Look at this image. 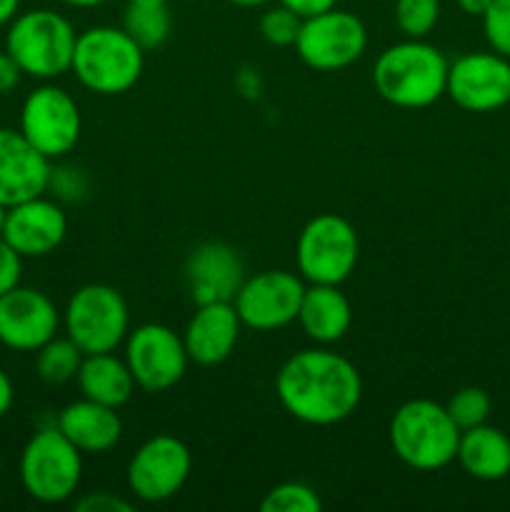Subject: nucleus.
I'll list each match as a JSON object with an SVG mask.
<instances>
[{
    "instance_id": "1",
    "label": "nucleus",
    "mask_w": 510,
    "mask_h": 512,
    "mask_svg": "<svg viewBox=\"0 0 510 512\" xmlns=\"http://www.w3.org/2000/svg\"><path fill=\"white\" fill-rule=\"evenodd\" d=\"M275 395L298 423L328 428L358 410L363 380L348 358L325 348H310L285 360L275 375Z\"/></svg>"
},
{
    "instance_id": "2",
    "label": "nucleus",
    "mask_w": 510,
    "mask_h": 512,
    "mask_svg": "<svg viewBox=\"0 0 510 512\" xmlns=\"http://www.w3.org/2000/svg\"><path fill=\"white\" fill-rule=\"evenodd\" d=\"M450 63L435 45L408 38L378 55L373 65L375 93L403 110L430 108L445 95Z\"/></svg>"
},
{
    "instance_id": "3",
    "label": "nucleus",
    "mask_w": 510,
    "mask_h": 512,
    "mask_svg": "<svg viewBox=\"0 0 510 512\" xmlns=\"http://www.w3.org/2000/svg\"><path fill=\"white\" fill-rule=\"evenodd\" d=\"M388 438L400 463L420 473H433L455 460L460 428L453 423L445 405L418 398L395 410L390 418Z\"/></svg>"
},
{
    "instance_id": "4",
    "label": "nucleus",
    "mask_w": 510,
    "mask_h": 512,
    "mask_svg": "<svg viewBox=\"0 0 510 512\" xmlns=\"http://www.w3.org/2000/svg\"><path fill=\"white\" fill-rule=\"evenodd\" d=\"M145 68V50L113 25H95L75 40L70 73L78 83L98 95L128 93Z\"/></svg>"
},
{
    "instance_id": "5",
    "label": "nucleus",
    "mask_w": 510,
    "mask_h": 512,
    "mask_svg": "<svg viewBox=\"0 0 510 512\" xmlns=\"http://www.w3.org/2000/svg\"><path fill=\"white\" fill-rule=\"evenodd\" d=\"M75 40L78 33L65 15L50 8H35L10 20L5 50L13 55L25 75L48 83L70 73Z\"/></svg>"
},
{
    "instance_id": "6",
    "label": "nucleus",
    "mask_w": 510,
    "mask_h": 512,
    "mask_svg": "<svg viewBox=\"0 0 510 512\" xmlns=\"http://www.w3.org/2000/svg\"><path fill=\"white\" fill-rule=\"evenodd\" d=\"M20 483L25 493L45 505L73 498L83 480V453L55 428H43L20 453Z\"/></svg>"
},
{
    "instance_id": "7",
    "label": "nucleus",
    "mask_w": 510,
    "mask_h": 512,
    "mask_svg": "<svg viewBox=\"0 0 510 512\" xmlns=\"http://www.w3.org/2000/svg\"><path fill=\"white\" fill-rule=\"evenodd\" d=\"M63 325L83 355L115 353L130 333L128 303L113 285L88 283L68 298Z\"/></svg>"
},
{
    "instance_id": "8",
    "label": "nucleus",
    "mask_w": 510,
    "mask_h": 512,
    "mask_svg": "<svg viewBox=\"0 0 510 512\" xmlns=\"http://www.w3.org/2000/svg\"><path fill=\"white\" fill-rule=\"evenodd\" d=\"M358 233L343 215L320 213L305 223L295 243L298 273L305 283L340 285L358 265Z\"/></svg>"
},
{
    "instance_id": "9",
    "label": "nucleus",
    "mask_w": 510,
    "mask_h": 512,
    "mask_svg": "<svg viewBox=\"0 0 510 512\" xmlns=\"http://www.w3.org/2000/svg\"><path fill=\"white\" fill-rule=\"evenodd\" d=\"M20 133L48 160L65 158L83 133L80 108L68 90L43 83L30 90L20 108Z\"/></svg>"
},
{
    "instance_id": "10",
    "label": "nucleus",
    "mask_w": 510,
    "mask_h": 512,
    "mask_svg": "<svg viewBox=\"0 0 510 512\" xmlns=\"http://www.w3.org/2000/svg\"><path fill=\"white\" fill-rule=\"evenodd\" d=\"M365 45H368V30L363 20L338 8L305 18L295 40L300 60L320 73H333L353 65L365 53Z\"/></svg>"
},
{
    "instance_id": "11",
    "label": "nucleus",
    "mask_w": 510,
    "mask_h": 512,
    "mask_svg": "<svg viewBox=\"0 0 510 512\" xmlns=\"http://www.w3.org/2000/svg\"><path fill=\"white\" fill-rule=\"evenodd\" d=\"M125 363L140 390L165 393L183 380L190 358L175 330L160 323H145L130 330L125 338Z\"/></svg>"
},
{
    "instance_id": "12",
    "label": "nucleus",
    "mask_w": 510,
    "mask_h": 512,
    "mask_svg": "<svg viewBox=\"0 0 510 512\" xmlns=\"http://www.w3.org/2000/svg\"><path fill=\"white\" fill-rule=\"evenodd\" d=\"M193 455L175 435H153L145 440L128 463L130 493L143 503H165L175 498L190 478Z\"/></svg>"
},
{
    "instance_id": "13",
    "label": "nucleus",
    "mask_w": 510,
    "mask_h": 512,
    "mask_svg": "<svg viewBox=\"0 0 510 512\" xmlns=\"http://www.w3.org/2000/svg\"><path fill=\"white\" fill-rule=\"evenodd\" d=\"M303 293L305 280L290 270H263L240 283L233 305L245 328L270 333L298 320Z\"/></svg>"
},
{
    "instance_id": "14",
    "label": "nucleus",
    "mask_w": 510,
    "mask_h": 512,
    "mask_svg": "<svg viewBox=\"0 0 510 512\" xmlns=\"http://www.w3.org/2000/svg\"><path fill=\"white\" fill-rule=\"evenodd\" d=\"M445 95L468 113H495L510 103V60L498 53H468L450 63Z\"/></svg>"
},
{
    "instance_id": "15",
    "label": "nucleus",
    "mask_w": 510,
    "mask_h": 512,
    "mask_svg": "<svg viewBox=\"0 0 510 512\" xmlns=\"http://www.w3.org/2000/svg\"><path fill=\"white\" fill-rule=\"evenodd\" d=\"M60 328V313L43 290L15 285L0 295V343L15 353H35Z\"/></svg>"
},
{
    "instance_id": "16",
    "label": "nucleus",
    "mask_w": 510,
    "mask_h": 512,
    "mask_svg": "<svg viewBox=\"0 0 510 512\" xmlns=\"http://www.w3.org/2000/svg\"><path fill=\"white\" fill-rule=\"evenodd\" d=\"M68 218L55 200L45 195L23 200L8 208L3 238L20 258H45L63 245Z\"/></svg>"
},
{
    "instance_id": "17",
    "label": "nucleus",
    "mask_w": 510,
    "mask_h": 512,
    "mask_svg": "<svg viewBox=\"0 0 510 512\" xmlns=\"http://www.w3.org/2000/svg\"><path fill=\"white\" fill-rule=\"evenodd\" d=\"M50 175V160L20 130L0 128V203L5 208L45 195Z\"/></svg>"
},
{
    "instance_id": "18",
    "label": "nucleus",
    "mask_w": 510,
    "mask_h": 512,
    "mask_svg": "<svg viewBox=\"0 0 510 512\" xmlns=\"http://www.w3.org/2000/svg\"><path fill=\"white\" fill-rule=\"evenodd\" d=\"M240 328H243V323H240L233 300H215V303L198 305L183 333L190 363L203 365V368L225 363L238 345Z\"/></svg>"
},
{
    "instance_id": "19",
    "label": "nucleus",
    "mask_w": 510,
    "mask_h": 512,
    "mask_svg": "<svg viewBox=\"0 0 510 512\" xmlns=\"http://www.w3.org/2000/svg\"><path fill=\"white\" fill-rule=\"evenodd\" d=\"M185 280L190 298L198 305L233 300L243 283V263L228 243H200L185 260Z\"/></svg>"
},
{
    "instance_id": "20",
    "label": "nucleus",
    "mask_w": 510,
    "mask_h": 512,
    "mask_svg": "<svg viewBox=\"0 0 510 512\" xmlns=\"http://www.w3.org/2000/svg\"><path fill=\"white\" fill-rule=\"evenodd\" d=\"M58 430L83 455H103L123 438V420L115 408L83 398L60 410Z\"/></svg>"
},
{
    "instance_id": "21",
    "label": "nucleus",
    "mask_w": 510,
    "mask_h": 512,
    "mask_svg": "<svg viewBox=\"0 0 510 512\" xmlns=\"http://www.w3.org/2000/svg\"><path fill=\"white\" fill-rule=\"evenodd\" d=\"M298 323L313 343L330 345L345 338L353 323V308L340 285H305Z\"/></svg>"
},
{
    "instance_id": "22",
    "label": "nucleus",
    "mask_w": 510,
    "mask_h": 512,
    "mask_svg": "<svg viewBox=\"0 0 510 512\" xmlns=\"http://www.w3.org/2000/svg\"><path fill=\"white\" fill-rule=\"evenodd\" d=\"M465 473L483 483H495L510 475V438L488 423L460 433L458 455H455Z\"/></svg>"
},
{
    "instance_id": "23",
    "label": "nucleus",
    "mask_w": 510,
    "mask_h": 512,
    "mask_svg": "<svg viewBox=\"0 0 510 512\" xmlns=\"http://www.w3.org/2000/svg\"><path fill=\"white\" fill-rule=\"evenodd\" d=\"M75 380H78L83 398L115 410L123 408L138 388L125 358H115L113 353L85 355Z\"/></svg>"
},
{
    "instance_id": "24",
    "label": "nucleus",
    "mask_w": 510,
    "mask_h": 512,
    "mask_svg": "<svg viewBox=\"0 0 510 512\" xmlns=\"http://www.w3.org/2000/svg\"><path fill=\"white\" fill-rule=\"evenodd\" d=\"M83 350L73 343V340L65 335L43 345L40 350H35V373L43 383L48 385H65L70 380L78 378L80 363H83Z\"/></svg>"
},
{
    "instance_id": "25",
    "label": "nucleus",
    "mask_w": 510,
    "mask_h": 512,
    "mask_svg": "<svg viewBox=\"0 0 510 512\" xmlns=\"http://www.w3.org/2000/svg\"><path fill=\"white\" fill-rule=\"evenodd\" d=\"M123 30L143 50L160 48L170 35L168 5L128 3L123 15Z\"/></svg>"
},
{
    "instance_id": "26",
    "label": "nucleus",
    "mask_w": 510,
    "mask_h": 512,
    "mask_svg": "<svg viewBox=\"0 0 510 512\" xmlns=\"http://www.w3.org/2000/svg\"><path fill=\"white\" fill-rule=\"evenodd\" d=\"M260 510L263 512H320L323 510V500L315 493L310 485L305 483H280L265 493L260 500Z\"/></svg>"
},
{
    "instance_id": "27",
    "label": "nucleus",
    "mask_w": 510,
    "mask_h": 512,
    "mask_svg": "<svg viewBox=\"0 0 510 512\" xmlns=\"http://www.w3.org/2000/svg\"><path fill=\"white\" fill-rule=\"evenodd\" d=\"M440 20V0H395V25L405 38L423 40Z\"/></svg>"
},
{
    "instance_id": "28",
    "label": "nucleus",
    "mask_w": 510,
    "mask_h": 512,
    "mask_svg": "<svg viewBox=\"0 0 510 512\" xmlns=\"http://www.w3.org/2000/svg\"><path fill=\"white\" fill-rule=\"evenodd\" d=\"M448 415L453 418V423L458 425L460 433L470 428H478V425L488 423L490 415V398L483 388H460L453 398L445 405Z\"/></svg>"
},
{
    "instance_id": "29",
    "label": "nucleus",
    "mask_w": 510,
    "mask_h": 512,
    "mask_svg": "<svg viewBox=\"0 0 510 512\" xmlns=\"http://www.w3.org/2000/svg\"><path fill=\"white\" fill-rule=\"evenodd\" d=\"M300 25H303V20L293 10L278 5V8H270L263 13V18H260V35L265 38V43L275 45V48H288V45H295V40H298Z\"/></svg>"
},
{
    "instance_id": "30",
    "label": "nucleus",
    "mask_w": 510,
    "mask_h": 512,
    "mask_svg": "<svg viewBox=\"0 0 510 512\" xmlns=\"http://www.w3.org/2000/svg\"><path fill=\"white\" fill-rule=\"evenodd\" d=\"M483 33L490 50L510 60V0H493L483 13Z\"/></svg>"
},
{
    "instance_id": "31",
    "label": "nucleus",
    "mask_w": 510,
    "mask_h": 512,
    "mask_svg": "<svg viewBox=\"0 0 510 512\" xmlns=\"http://www.w3.org/2000/svg\"><path fill=\"white\" fill-rule=\"evenodd\" d=\"M20 278H23V258L0 235V295L20 285Z\"/></svg>"
},
{
    "instance_id": "32",
    "label": "nucleus",
    "mask_w": 510,
    "mask_h": 512,
    "mask_svg": "<svg viewBox=\"0 0 510 512\" xmlns=\"http://www.w3.org/2000/svg\"><path fill=\"white\" fill-rule=\"evenodd\" d=\"M75 510L78 512H133V505L113 493L95 490V493H85L83 498L75 500Z\"/></svg>"
},
{
    "instance_id": "33",
    "label": "nucleus",
    "mask_w": 510,
    "mask_h": 512,
    "mask_svg": "<svg viewBox=\"0 0 510 512\" xmlns=\"http://www.w3.org/2000/svg\"><path fill=\"white\" fill-rule=\"evenodd\" d=\"M23 75L25 73L20 70V65L15 63L13 55H10L8 50H3V53H0V95L13 93L20 85V78H23Z\"/></svg>"
},
{
    "instance_id": "34",
    "label": "nucleus",
    "mask_w": 510,
    "mask_h": 512,
    "mask_svg": "<svg viewBox=\"0 0 510 512\" xmlns=\"http://www.w3.org/2000/svg\"><path fill=\"white\" fill-rule=\"evenodd\" d=\"M280 5H285L288 10H293L300 20L313 18V15L325 13V10L335 8L338 0H280Z\"/></svg>"
},
{
    "instance_id": "35",
    "label": "nucleus",
    "mask_w": 510,
    "mask_h": 512,
    "mask_svg": "<svg viewBox=\"0 0 510 512\" xmlns=\"http://www.w3.org/2000/svg\"><path fill=\"white\" fill-rule=\"evenodd\" d=\"M13 400H15L13 380H10L8 373L0 368V420L10 413V408H13Z\"/></svg>"
},
{
    "instance_id": "36",
    "label": "nucleus",
    "mask_w": 510,
    "mask_h": 512,
    "mask_svg": "<svg viewBox=\"0 0 510 512\" xmlns=\"http://www.w3.org/2000/svg\"><path fill=\"white\" fill-rule=\"evenodd\" d=\"M490 3H493V0H458V8L463 10V13L475 15V18H483V13L490 8Z\"/></svg>"
},
{
    "instance_id": "37",
    "label": "nucleus",
    "mask_w": 510,
    "mask_h": 512,
    "mask_svg": "<svg viewBox=\"0 0 510 512\" xmlns=\"http://www.w3.org/2000/svg\"><path fill=\"white\" fill-rule=\"evenodd\" d=\"M20 0H0V25L10 23L18 15Z\"/></svg>"
},
{
    "instance_id": "38",
    "label": "nucleus",
    "mask_w": 510,
    "mask_h": 512,
    "mask_svg": "<svg viewBox=\"0 0 510 512\" xmlns=\"http://www.w3.org/2000/svg\"><path fill=\"white\" fill-rule=\"evenodd\" d=\"M68 8H98V5L108 3V0H60Z\"/></svg>"
},
{
    "instance_id": "39",
    "label": "nucleus",
    "mask_w": 510,
    "mask_h": 512,
    "mask_svg": "<svg viewBox=\"0 0 510 512\" xmlns=\"http://www.w3.org/2000/svg\"><path fill=\"white\" fill-rule=\"evenodd\" d=\"M230 5H238V8H258V5H265L268 0H228Z\"/></svg>"
},
{
    "instance_id": "40",
    "label": "nucleus",
    "mask_w": 510,
    "mask_h": 512,
    "mask_svg": "<svg viewBox=\"0 0 510 512\" xmlns=\"http://www.w3.org/2000/svg\"><path fill=\"white\" fill-rule=\"evenodd\" d=\"M128 3H138V5H168V0H128Z\"/></svg>"
},
{
    "instance_id": "41",
    "label": "nucleus",
    "mask_w": 510,
    "mask_h": 512,
    "mask_svg": "<svg viewBox=\"0 0 510 512\" xmlns=\"http://www.w3.org/2000/svg\"><path fill=\"white\" fill-rule=\"evenodd\" d=\"M5 215H8V208L0 203V235H3V225H5Z\"/></svg>"
}]
</instances>
